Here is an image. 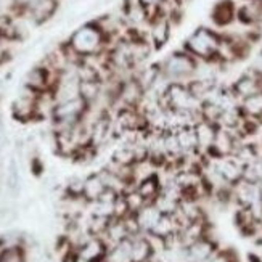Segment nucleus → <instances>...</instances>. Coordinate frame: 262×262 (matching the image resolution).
Returning a JSON list of instances; mask_svg holds the SVG:
<instances>
[{
  "label": "nucleus",
  "instance_id": "f257e3e1",
  "mask_svg": "<svg viewBox=\"0 0 262 262\" xmlns=\"http://www.w3.org/2000/svg\"><path fill=\"white\" fill-rule=\"evenodd\" d=\"M222 39L214 31L208 28H198L185 42V52L193 58H200L204 61H211L217 58Z\"/></svg>",
  "mask_w": 262,
  "mask_h": 262
},
{
  "label": "nucleus",
  "instance_id": "f03ea898",
  "mask_svg": "<svg viewBox=\"0 0 262 262\" xmlns=\"http://www.w3.org/2000/svg\"><path fill=\"white\" fill-rule=\"evenodd\" d=\"M106 39L103 36V32L98 29V26L95 23H90V25H85L82 28H79L70 39V47L84 58V56L89 55H95L100 53L101 49L105 47Z\"/></svg>",
  "mask_w": 262,
  "mask_h": 262
},
{
  "label": "nucleus",
  "instance_id": "7ed1b4c3",
  "mask_svg": "<svg viewBox=\"0 0 262 262\" xmlns=\"http://www.w3.org/2000/svg\"><path fill=\"white\" fill-rule=\"evenodd\" d=\"M159 105L166 110L172 111H188V113H198L201 101L193 97L188 90L187 84L184 82H170L166 92L159 97Z\"/></svg>",
  "mask_w": 262,
  "mask_h": 262
},
{
  "label": "nucleus",
  "instance_id": "20e7f679",
  "mask_svg": "<svg viewBox=\"0 0 262 262\" xmlns=\"http://www.w3.org/2000/svg\"><path fill=\"white\" fill-rule=\"evenodd\" d=\"M159 70L169 82H182L196 71V60L187 52H174L163 60Z\"/></svg>",
  "mask_w": 262,
  "mask_h": 262
},
{
  "label": "nucleus",
  "instance_id": "39448f33",
  "mask_svg": "<svg viewBox=\"0 0 262 262\" xmlns=\"http://www.w3.org/2000/svg\"><path fill=\"white\" fill-rule=\"evenodd\" d=\"M37 97L39 94L25 85L23 92L11 105V115L18 121H32L37 118Z\"/></svg>",
  "mask_w": 262,
  "mask_h": 262
},
{
  "label": "nucleus",
  "instance_id": "423d86ee",
  "mask_svg": "<svg viewBox=\"0 0 262 262\" xmlns=\"http://www.w3.org/2000/svg\"><path fill=\"white\" fill-rule=\"evenodd\" d=\"M145 94H146V90L139 82V79H137V77H127V79H124V81L121 82L116 101H121V103H122L121 108H124V106L139 108L142 105L143 98H145Z\"/></svg>",
  "mask_w": 262,
  "mask_h": 262
},
{
  "label": "nucleus",
  "instance_id": "0eeeda50",
  "mask_svg": "<svg viewBox=\"0 0 262 262\" xmlns=\"http://www.w3.org/2000/svg\"><path fill=\"white\" fill-rule=\"evenodd\" d=\"M214 167L221 174V177L227 184L235 185L236 182L243 179L245 164L235 156H224V158H214Z\"/></svg>",
  "mask_w": 262,
  "mask_h": 262
},
{
  "label": "nucleus",
  "instance_id": "6e6552de",
  "mask_svg": "<svg viewBox=\"0 0 262 262\" xmlns=\"http://www.w3.org/2000/svg\"><path fill=\"white\" fill-rule=\"evenodd\" d=\"M238 146H240V145H238L236 137L230 129L217 127V132H215V137H214V142H212L209 153L214 158L233 156Z\"/></svg>",
  "mask_w": 262,
  "mask_h": 262
},
{
  "label": "nucleus",
  "instance_id": "1a4fd4ad",
  "mask_svg": "<svg viewBox=\"0 0 262 262\" xmlns=\"http://www.w3.org/2000/svg\"><path fill=\"white\" fill-rule=\"evenodd\" d=\"M108 245L100 236H90L77 248V257L84 262H105Z\"/></svg>",
  "mask_w": 262,
  "mask_h": 262
},
{
  "label": "nucleus",
  "instance_id": "9d476101",
  "mask_svg": "<svg viewBox=\"0 0 262 262\" xmlns=\"http://www.w3.org/2000/svg\"><path fill=\"white\" fill-rule=\"evenodd\" d=\"M148 39H150L151 45L155 49H161L167 43L170 37V28H172V23H170L166 16H155L153 19L148 21Z\"/></svg>",
  "mask_w": 262,
  "mask_h": 262
},
{
  "label": "nucleus",
  "instance_id": "9b49d317",
  "mask_svg": "<svg viewBox=\"0 0 262 262\" xmlns=\"http://www.w3.org/2000/svg\"><path fill=\"white\" fill-rule=\"evenodd\" d=\"M257 92H262V74H259V73L243 74L233 84V95L240 97L242 100L251 97Z\"/></svg>",
  "mask_w": 262,
  "mask_h": 262
},
{
  "label": "nucleus",
  "instance_id": "f8f14e48",
  "mask_svg": "<svg viewBox=\"0 0 262 262\" xmlns=\"http://www.w3.org/2000/svg\"><path fill=\"white\" fill-rule=\"evenodd\" d=\"M56 8H58L56 0H34L28 7L26 13L36 25H42V23H45L55 15Z\"/></svg>",
  "mask_w": 262,
  "mask_h": 262
},
{
  "label": "nucleus",
  "instance_id": "ddd939ff",
  "mask_svg": "<svg viewBox=\"0 0 262 262\" xmlns=\"http://www.w3.org/2000/svg\"><path fill=\"white\" fill-rule=\"evenodd\" d=\"M217 127L215 124L212 122H208L204 119H200L196 124H195V135H196V142H198V151H208L211 150L212 146V142H214V137H215V132H217Z\"/></svg>",
  "mask_w": 262,
  "mask_h": 262
},
{
  "label": "nucleus",
  "instance_id": "4468645a",
  "mask_svg": "<svg viewBox=\"0 0 262 262\" xmlns=\"http://www.w3.org/2000/svg\"><path fill=\"white\" fill-rule=\"evenodd\" d=\"M187 249V257L191 262H208L214 256V243L208 240L206 236H203L201 240L191 243Z\"/></svg>",
  "mask_w": 262,
  "mask_h": 262
},
{
  "label": "nucleus",
  "instance_id": "2eb2a0df",
  "mask_svg": "<svg viewBox=\"0 0 262 262\" xmlns=\"http://www.w3.org/2000/svg\"><path fill=\"white\" fill-rule=\"evenodd\" d=\"M155 249L146 236L137 235L132 238V251H130V262H150L155 256Z\"/></svg>",
  "mask_w": 262,
  "mask_h": 262
},
{
  "label": "nucleus",
  "instance_id": "dca6fc26",
  "mask_svg": "<svg viewBox=\"0 0 262 262\" xmlns=\"http://www.w3.org/2000/svg\"><path fill=\"white\" fill-rule=\"evenodd\" d=\"M161 188H163V185H161V182H159L156 174L148 177V179L140 180L139 184L135 185L137 193H139L146 203H153L158 198L159 193H161Z\"/></svg>",
  "mask_w": 262,
  "mask_h": 262
},
{
  "label": "nucleus",
  "instance_id": "f3484780",
  "mask_svg": "<svg viewBox=\"0 0 262 262\" xmlns=\"http://www.w3.org/2000/svg\"><path fill=\"white\" fill-rule=\"evenodd\" d=\"M179 232H180V229H179V225L174 219V215L172 214H161V217L158 219L155 227L148 233H153V235L161 236V238H169L172 235H177Z\"/></svg>",
  "mask_w": 262,
  "mask_h": 262
},
{
  "label": "nucleus",
  "instance_id": "a211bd4d",
  "mask_svg": "<svg viewBox=\"0 0 262 262\" xmlns=\"http://www.w3.org/2000/svg\"><path fill=\"white\" fill-rule=\"evenodd\" d=\"M105 190H106V187L103 184V180H101L100 174H92L84 180L82 198L89 203H95Z\"/></svg>",
  "mask_w": 262,
  "mask_h": 262
},
{
  "label": "nucleus",
  "instance_id": "6ab92c4d",
  "mask_svg": "<svg viewBox=\"0 0 262 262\" xmlns=\"http://www.w3.org/2000/svg\"><path fill=\"white\" fill-rule=\"evenodd\" d=\"M235 18V7L230 0H222L212 8V21L217 26H227L230 25Z\"/></svg>",
  "mask_w": 262,
  "mask_h": 262
},
{
  "label": "nucleus",
  "instance_id": "aec40b11",
  "mask_svg": "<svg viewBox=\"0 0 262 262\" xmlns=\"http://www.w3.org/2000/svg\"><path fill=\"white\" fill-rule=\"evenodd\" d=\"M135 214H137V219H139V224H140L143 232H150L155 227V224L158 222V219L161 217V212L158 211V208L153 203L146 204V206H143L139 212H135Z\"/></svg>",
  "mask_w": 262,
  "mask_h": 262
},
{
  "label": "nucleus",
  "instance_id": "412c9836",
  "mask_svg": "<svg viewBox=\"0 0 262 262\" xmlns=\"http://www.w3.org/2000/svg\"><path fill=\"white\" fill-rule=\"evenodd\" d=\"M238 19L245 25H254L262 16V4L259 0H249V4L243 5L236 13Z\"/></svg>",
  "mask_w": 262,
  "mask_h": 262
},
{
  "label": "nucleus",
  "instance_id": "4be33fe9",
  "mask_svg": "<svg viewBox=\"0 0 262 262\" xmlns=\"http://www.w3.org/2000/svg\"><path fill=\"white\" fill-rule=\"evenodd\" d=\"M242 113L249 119H262V92L242 100Z\"/></svg>",
  "mask_w": 262,
  "mask_h": 262
},
{
  "label": "nucleus",
  "instance_id": "5701e85b",
  "mask_svg": "<svg viewBox=\"0 0 262 262\" xmlns=\"http://www.w3.org/2000/svg\"><path fill=\"white\" fill-rule=\"evenodd\" d=\"M5 184H7V190L10 191L11 196H16L19 193V187H21V177H19V169H18V163L16 159L11 158L8 167H7V179H5Z\"/></svg>",
  "mask_w": 262,
  "mask_h": 262
},
{
  "label": "nucleus",
  "instance_id": "b1692460",
  "mask_svg": "<svg viewBox=\"0 0 262 262\" xmlns=\"http://www.w3.org/2000/svg\"><path fill=\"white\" fill-rule=\"evenodd\" d=\"M236 222L242 227L243 232H253L256 225V215L253 212V208L243 206L236 214Z\"/></svg>",
  "mask_w": 262,
  "mask_h": 262
},
{
  "label": "nucleus",
  "instance_id": "393cba45",
  "mask_svg": "<svg viewBox=\"0 0 262 262\" xmlns=\"http://www.w3.org/2000/svg\"><path fill=\"white\" fill-rule=\"evenodd\" d=\"M0 262H26L25 249L21 246H5L0 251Z\"/></svg>",
  "mask_w": 262,
  "mask_h": 262
},
{
  "label": "nucleus",
  "instance_id": "a878e982",
  "mask_svg": "<svg viewBox=\"0 0 262 262\" xmlns=\"http://www.w3.org/2000/svg\"><path fill=\"white\" fill-rule=\"evenodd\" d=\"M145 10H146V15H148V21L153 19L155 16L159 15V5H161L163 0H137Z\"/></svg>",
  "mask_w": 262,
  "mask_h": 262
},
{
  "label": "nucleus",
  "instance_id": "bb28decb",
  "mask_svg": "<svg viewBox=\"0 0 262 262\" xmlns=\"http://www.w3.org/2000/svg\"><path fill=\"white\" fill-rule=\"evenodd\" d=\"M113 209H115V217L116 219H122V217H126L127 214H130L129 204L126 201V196H124V193L118 196V200L115 201V206H113Z\"/></svg>",
  "mask_w": 262,
  "mask_h": 262
},
{
  "label": "nucleus",
  "instance_id": "cd10ccee",
  "mask_svg": "<svg viewBox=\"0 0 262 262\" xmlns=\"http://www.w3.org/2000/svg\"><path fill=\"white\" fill-rule=\"evenodd\" d=\"M0 37H2V21H0Z\"/></svg>",
  "mask_w": 262,
  "mask_h": 262
},
{
  "label": "nucleus",
  "instance_id": "c85d7f7f",
  "mask_svg": "<svg viewBox=\"0 0 262 262\" xmlns=\"http://www.w3.org/2000/svg\"><path fill=\"white\" fill-rule=\"evenodd\" d=\"M259 2H260V4H262V0H259Z\"/></svg>",
  "mask_w": 262,
  "mask_h": 262
}]
</instances>
